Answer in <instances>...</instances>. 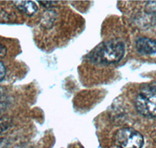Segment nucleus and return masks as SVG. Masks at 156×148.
<instances>
[{
  "label": "nucleus",
  "mask_w": 156,
  "mask_h": 148,
  "mask_svg": "<svg viewBox=\"0 0 156 148\" xmlns=\"http://www.w3.org/2000/svg\"><path fill=\"white\" fill-rule=\"evenodd\" d=\"M5 55H6V48L2 43H0V58H3Z\"/></svg>",
  "instance_id": "9d476101"
},
{
  "label": "nucleus",
  "mask_w": 156,
  "mask_h": 148,
  "mask_svg": "<svg viewBox=\"0 0 156 148\" xmlns=\"http://www.w3.org/2000/svg\"><path fill=\"white\" fill-rule=\"evenodd\" d=\"M125 53V46L122 41H110L103 43L90 54L92 62L101 64L119 62Z\"/></svg>",
  "instance_id": "f257e3e1"
},
{
  "label": "nucleus",
  "mask_w": 156,
  "mask_h": 148,
  "mask_svg": "<svg viewBox=\"0 0 156 148\" xmlns=\"http://www.w3.org/2000/svg\"><path fill=\"white\" fill-rule=\"evenodd\" d=\"M113 143L118 148H141L144 137L134 129L122 128L114 134Z\"/></svg>",
  "instance_id": "7ed1b4c3"
},
{
  "label": "nucleus",
  "mask_w": 156,
  "mask_h": 148,
  "mask_svg": "<svg viewBox=\"0 0 156 148\" xmlns=\"http://www.w3.org/2000/svg\"><path fill=\"white\" fill-rule=\"evenodd\" d=\"M5 76V67L2 62H0V81H2Z\"/></svg>",
  "instance_id": "6e6552de"
},
{
  "label": "nucleus",
  "mask_w": 156,
  "mask_h": 148,
  "mask_svg": "<svg viewBox=\"0 0 156 148\" xmlns=\"http://www.w3.org/2000/svg\"><path fill=\"white\" fill-rule=\"evenodd\" d=\"M13 3L20 12L27 16L34 15L37 10V5L32 1H14Z\"/></svg>",
  "instance_id": "39448f33"
},
{
  "label": "nucleus",
  "mask_w": 156,
  "mask_h": 148,
  "mask_svg": "<svg viewBox=\"0 0 156 148\" xmlns=\"http://www.w3.org/2000/svg\"><path fill=\"white\" fill-rule=\"evenodd\" d=\"M11 122V118L9 117H0V133L6 130L10 126Z\"/></svg>",
  "instance_id": "423d86ee"
},
{
  "label": "nucleus",
  "mask_w": 156,
  "mask_h": 148,
  "mask_svg": "<svg viewBox=\"0 0 156 148\" xmlns=\"http://www.w3.org/2000/svg\"><path fill=\"white\" fill-rule=\"evenodd\" d=\"M8 104V97L5 90L0 87V111L6 107Z\"/></svg>",
  "instance_id": "0eeeda50"
},
{
  "label": "nucleus",
  "mask_w": 156,
  "mask_h": 148,
  "mask_svg": "<svg viewBox=\"0 0 156 148\" xmlns=\"http://www.w3.org/2000/svg\"><path fill=\"white\" fill-rule=\"evenodd\" d=\"M135 106L142 115L156 118V81L145 85L139 90L135 98Z\"/></svg>",
  "instance_id": "f03ea898"
},
{
  "label": "nucleus",
  "mask_w": 156,
  "mask_h": 148,
  "mask_svg": "<svg viewBox=\"0 0 156 148\" xmlns=\"http://www.w3.org/2000/svg\"><path fill=\"white\" fill-rule=\"evenodd\" d=\"M136 48L143 55H151L156 53V39L140 37L136 41Z\"/></svg>",
  "instance_id": "20e7f679"
},
{
  "label": "nucleus",
  "mask_w": 156,
  "mask_h": 148,
  "mask_svg": "<svg viewBox=\"0 0 156 148\" xmlns=\"http://www.w3.org/2000/svg\"><path fill=\"white\" fill-rule=\"evenodd\" d=\"M39 3H41V5H44V7H51L53 6L54 4L56 3V2H53V1H38Z\"/></svg>",
  "instance_id": "1a4fd4ad"
}]
</instances>
